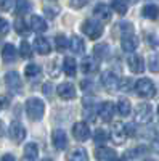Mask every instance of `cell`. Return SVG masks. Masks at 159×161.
I'll return each mask as SVG.
<instances>
[{
	"label": "cell",
	"instance_id": "8d00e7d4",
	"mask_svg": "<svg viewBox=\"0 0 159 161\" xmlns=\"http://www.w3.org/2000/svg\"><path fill=\"white\" fill-rule=\"evenodd\" d=\"M48 74H50V77H58L60 76V66H58L56 60L50 61V64H48Z\"/></svg>",
	"mask_w": 159,
	"mask_h": 161
},
{
	"label": "cell",
	"instance_id": "5b68a950",
	"mask_svg": "<svg viewBox=\"0 0 159 161\" xmlns=\"http://www.w3.org/2000/svg\"><path fill=\"white\" fill-rule=\"evenodd\" d=\"M153 119V106L150 103H141L135 110V121L140 124H148Z\"/></svg>",
	"mask_w": 159,
	"mask_h": 161
},
{
	"label": "cell",
	"instance_id": "cb8c5ba5",
	"mask_svg": "<svg viewBox=\"0 0 159 161\" xmlns=\"http://www.w3.org/2000/svg\"><path fill=\"white\" fill-rule=\"evenodd\" d=\"M39 156V147L37 143H28L24 147V158L28 161H35Z\"/></svg>",
	"mask_w": 159,
	"mask_h": 161
},
{
	"label": "cell",
	"instance_id": "e575fe53",
	"mask_svg": "<svg viewBox=\"0 0 159 161\" xmlns=\"http://www.w3.org/2000/svg\"><path fill=\"white\" fill-rule=\"evenodd\" d=\"M19 55L23 57V58H29V57H32V48H31V45L26 42H21V47H19Z\"/></svg>",
	"mask_w": 159,
	"mask_h": 161
},
{
	"label": "cell",
	"instance_id": "603a6c76",
	"mask_svg": "<svg viewBox=\"0 0 159 161\" xmlns=\"http://www.w3.org/2000/svg\"><path fill=\"white\" fill-rule=\"evenodd\" d=\"M63 69H64V73L68 74V76L74 77V76H76V73H77V68H76V60H74L72 57H66V58L63 60Z\"/></svg>",
	"mask_w": 159,
	"mask_h": 161
},
{
	"label": "cell",
	"instance_id": "52a82bcc",
	"mask_svg": "<svg viewBox=\"0 0 159 161\" xmlns=\"http://www.w3.org/2000/svg\"><path fill=\"white\" fill-rule=\"evenodd\" d=\"M8 136L13 142L19 143L26 139V129L19 121H13V123L10 124V129H8Z\"/></svg>",
	"mask_w": 159,
	"mask_h": 161
},
{
	"label": "cell",
	"instance_id": "60d3db41",
	"mask_svg": "<svg viewBox=\"0 0 159 161\" xmlns=\"http://www.w3.org/2000/svg\"><path fill=\"white\" fill-rule=\"evenodd\" d=\"M69 3H71L72 8H82V7H85L88 3V0H71Z\"/></svg>",
	"mask_w": 159,
	"mask_h": 161
},
{
	"label": "cell",
	"instance_id": "484cf974",
	"mask_svg": "<svg viewBox=\"0 0 159 161\" xmlns=\"http://www.w3.org/2000/svg\"><path fill=\"white\" fill-rule=\"evenodd\" d=\"M69 47L74 53H84L85 50V44H84V40L79 37V36H72L71 40H69Z\"/></svg>",
	"mask_w": 159,
	"mask_h": 161
},
{
	"label": "cell",
	"instance_id": "7a4b0ae2",
	"mask_svg": "<svg viewBox=\"0 0 159 161\" xmlns=\"http://www.w3.org/2000/svg\"><path fill=\"white\" fill-rule=\"evenodd\" d=\"M135 92L141 98H153L156 95V86L151 79H138L135 82Z\"/></svg>",
	"mask_w": 159,
	"mask_h": 161
},
{
	"label": "cell",
	"instance_id": "ab89813d",
	"mask_svg": "<svg viewBox=\"0 0 159 161\" xmlns=\"http://www.w3.org/2000/svg\"><path fill=\"white\" fill-rule=\"evenodd\" d=\"M8 31H10V24H8V21L3 19V18H0V36H7Z\"/></svg>",
	"mask_w": 159,
	"mask_h": 161
},
{
	"label": "cell",
	"instance_id": "2e32d148",
	"mask_svg": "<svg viewBox=\"0 0 159 161\" xmlns=\"http://www.w3.org/2000/svg\"><path fill=\"white\" fill-rule=\"evenodd\" d=\"M5 84L11 89V90H21V87H23V84H21V79H19V76H18V73H15V71H10V73H7L5 74Z\"/></svg>",
	"mask_w": 159,
	"mask_h": 161
},
{
	"label": "cell",
	"instance_id": "6da1fadb",
	"mask_svg": "<svg viewBox=\"0 0 159 161\" xmlns=\"http://www.w3.org/2000/svg\"><path fill=\"white\" fill-rule=\"evenodd\" d=\"M26 113L32 121H40L44 113H45V103L44 100L37 98V97H31L26 102Z\"/></svg>",
	"mask_w": 159,
	"mask_h": 161
},
{
	"label": "cell",
	"instance_id": "9c48e42d",
	"mask_svg": "<svg viewBox=\"0 0 159 161\" xmlns=\"http://www.w3.org/2000/svg\"><path fill=\"white\" fill-rule=\"evenodd\" d=\"M56 93L63 100H74L76 98V87L69 82H63L56 87Z\"/></svg>",
	"mask_w": 159,
	"mask_h": 161
},
{
	"label": "cell",
	"instance_id": "f35d334b",
	"mask_svg": "<svg viewBox=\"0 0 159 161\" xmlns=\"http://www.w3.org/2000/svg\"><path fill=\"white\" fill-rule=\"evenodd\" d=\"M135 84H134V80L125 77L124 80H121V90H130V89H134Z\"/></svg>",
	"mask_w": 159,
	"mask_h": 161
},
{
	"label": "cell",
	"instance_id": "8992f818",
	"mask_svg": "<svg viewBox=\"0 0 159 161\" xmlns=\"http://www.w3.org/2000/svg\"><path fill=\"white\" fill-rule=\"evenodd\" d=\"M109 137H111V140H113L116 145H121V143H124V142L127 140V137H129V136H127V129H125V126L121 123V121H117V123L113 124Z\"/></svg>",
	"mask_w": 159,
	"mask_h": 161
},
{
	"label": "cell",
	"instance_id": "83f0119b",
	"mask_svg": "<svg viewBox=\"0 0 159 161\" xmlns=\"http://www.w3.org/2000/svg\"><path fill=\"white\" fill-rule=\"evenodd\" d=\"M93 55H95V58H106L109 55V47H108V44H97L95 47H93Z\"/></svg>",
	"mask_w": 159,
	"mask_h": 161
},
{
	"label": "cell",
	"instance_id": "ffe728a7",
	"mask_svg": "<svg viewBox=\"0 0 159 161\" xmlns=\"http://www.w3.org/2000/svg\"><path fill=\"white\" fill-rule=\"evenodd\" d=\"M68 161H88V156H87V152L81 147H77V148H72L68 156H66Z\"/></svg>",
	"mask_w": 159,
	"mask_h": 161
},
{
	"label": "cell",
	"instance_id": "9a60e30c",
	"mask_svg": "<svg viewBox=\"0 0 159 161\" xmlns=\"http://www.w3.org/2000/svg\"><path fill=\"white\" fill-rule=\"evenodd\" d=\"M81 69L85 74H93L98 71V60L95 57H85L81 63Z\"/></svg>",
	"mask_w": 159,
	"mask_h": 161
},
{
	"label": "cell",
	"instance_id": "d6a6232c",
	"mask_svg": "<svg viewBox=\"0 0 159 161\" xmlns=\"http://www.w3.org/2000/svg\"><path fill=\"white\" fill-rule=\"evenodd\" d=\"M15 29H16V32H18V34L26 36V34L29 32V26H26V23H24L21 18H18V19L15 21Z\"/></svg>",
	"mask_w": 159,
	"mask_h": 161
},
{
	"label": "cell",
	"instance_id": "7402d4cb",
	"mask_svg": "<svg viewBox=\"0 0 159 161\" xmlns=\"http://www.w3.org/2000/svg\"><path fill=\"white\" fill-rule=\"evenodd\" d=\"M141 15L148 19H157L159 18V7L153 5V3H148L141 8Z\"/></svg>",
	"mask_w": 159,
	"mask_h": 161
},
{
	"label": "cell",
	"instance_id": "ba28073f",
	"mask_svg": "<svg viewBox=\"0 0 159 161\" xmlns=\"http://www.w3.org/2000/svg\"><path fill=\"white\" fill-rule=\"evenodd\" d=\"M72 136L76 140L79 142H84L90 137V129L87 126V123H82V121H79V123H76L72 126Z\"/></svg>",
	"mask_w": 159,
	"mask_h": 161
},
{
	"label": "cell",
	"instance_id": "4fadbf2b",
	"mask_svg": "<svg viewBox=\"0 0 159 161\" xmlns=\"http://www.w3.org/2000/svg\"><path fill=\"white\" fill-rule=\"evenodd\" d=\"M114 116V105L111 102H103L98 108V118L104 123H109Z\"/></svg>",
	"mask_w": 159,
	"mask_h": 161
},
{
	"label": "cell",
	"instance_id": "7bdbcfd3",
	"mask_svg": "<svg viewBox=\"0 0 159 161\" xmlns=\"http://www.w3.org/2000/svg\"><path fill=\"white\" fill-rule=\"evenodd\" d=\"M11 5H13V2H11V0H2V3H0L2 10H5V11L11 10Z\"/></svg>",
	"mask_w": 159,
	"mask_h": 161
},
{
	"label": "cell",
	"instance_id": "ee69618b",
	"mask_svg": "<svg viewBox=\"0 0 159 161\" xmlns=\"http://www.w3.org/2000/svg\"><path fill=\"white\" fill-rule=\"evenodd\" d=\"M8 105H10V98L8 97H5V95L0 97V108H7Z\"/></svg>",
	"mask_w": 159,
	"mask_h": 161
},
{
	"label": "cell",
	"instance_id": "836d02e7",
	"mask_svg": "<svg viewBox=\"0 0 159 161\" xmlns=\"http://www.w3.org/2000/svg\"><path fill=\"white\" fill-rule=\"evenodd\" d=\"M148 68L153 73H159V55H150V58H148Z\"/></svg>",
	"mask_w": 159,
	"mask_h": 161
},
{
	"label": "cell",
	"instance_id": "44dd1931",
	"mask_svg": "<svg viewBox=\"0 0 159 161\" xmlns=\"http://www.w3.org/2000/svg\"><path fill=\"white\" fill-rule=\"evenodd\" d=\"M95 156H97L98 161H108V159H111V158H114L117 155H116V152L113 148H108V147H100V148L95 150Z\"/></svg>",
	"mask_w": 159,
	"mask_h": 161
},
{
	"label": "cell",
	"instance_id": "ac0fdd59",
	"mask_svg": "<svg viewBox=\"0 0 159 161\" xmlns=\"http://www.w3.org/2000/svg\"><path fill=\"white\" fill-rule=\"evenodd\" d=\"M121 45H122V48H124L125 52H134V50H137V47H138V39H137V36H134V34L124 36Z\"/></svg>",
	"mask_w": 159,
	"mask_h": 161
},
{
	"label": "cell",
	"instance_id": "277c9868",
	"mask_svg": "<svg viewBox=\"0 0 159 161\" xmlns=\"http://www.w3.org/2000/svg\"><path fill=\"white\" fill-rule=\"evenodd\" d=\"M101 84H103L104 90L114 93L121 89V79H119L113 71H106V73L101 74Z\"/></svg>",
	"mask_w": 159,
	"mask_h": 161
},
{
	"label": "cell",
	"instance_id": "7c38bea8",
	"mask_svg": "<svg viewBox=\"0 0 159 161\" xmlns=\"http://www.w3.org/2000/svg\"><path fill=\"white\" fill-rule=\"evenodd\" d=\"M127 64L134 74H141L145 71V60L140 55H130L127 58Z\"/></svg>",
	"mask_w": 159,
	"mask_h": 161
},
{
	"label": "cell",
	"instance_id": "4316f807",
	"mask_svg": "<svg viewBox=\"0 0 159 161\" xmlns=\"http://www.w3.org/2000/svg\"><path fill=\"white\" fill-rule=\"evenodd\" d=\"M117 111H119V114L121 116H129L130 114V111H132V105H130V102H129V98H119V102H117Z\"/></svg>",
	"mask_w": 159,
	"mask_h": 161
},
{
	"label": "cell",
	"instance_id": "d6986e66",
	"mask_svg": "<svg viewBox=\"0 0 159 161\" xmlns=\"http://www.w3.org/2000/svg\"><path fill=\"white\" fill-rule=\"evenodd\" d=\"M2 57H3V61L5 63H13L18 57V52L15 48L13 44H5L3 45V50H2Z\"/></svg>",
	"mask_w": 159,
	"mask_h": 161
},
{
	"label": "cell",
	"instance_id": "f546056e",
	"mask_svg": "<svg viewBox=\"0 0 159 161\" xmlns=\"http://www.w3.org/2000/svg\"><path fill=\"white\" fill-rule=\"evenodd\" d=\"M55 47H56V50H58V52H64L66 48L69 47V40L66 39V36L58 34V36L55 37Z\"/></svg>",
	"mask_w": 159,
	"mask_h": 161
},
{
	"label": "cell",
	"instance_id": "f6af8a7d",
	"mask_svg": "<svg viewBox=\"0 0 159 161\" xmlns=\"http://www.w3.org/2000/svg\"><path fill=\"white\" fill-rule=\"evenodd\" d=\"M125 129H127V136H130V137H134V136H135V127L132 126V124L125 126Z\"/></svg>",
	"mask_w": 159,
	"mask_h": 161
},
{
	"label": "cell",
	"instance_id": "d590c367",
	"mask_svg": "<svg viewBox=\"0 0 159 161\" xmlns=\"http://www.w3.org/2000/svg\"><path fill=\"white\" fill-rule=\"evenodd\" d=\"M117 28L122 32V37L129 36V34H134V26H132V23H119Z\"/></svg>",
	"mask_w": 159,
	"mask_h": 161
},
{
	"label": "cell",
	"instance_id": "f5cc1de1",
	"mask_svg": "<svg viewBox=\"0 0 159 161\" xmlns=\"http://www.w3.org/2000/svg\"><path fill=\"white\" fill-rule=\"evenodd\" d=\"M157 116H159V106H157Z\"/></svg>",
	"mask_w": 159,
	"mask_h": 161
},
{
	"label": "cell",
	"instance_id": "30bf717a",
	"mask_svg": "<svg viewBox=\"0 0 159 161\" xmlns=\"http://www.w3.org/2000/svg\"><path fill=\"white\" fill-rule=\"evenodd\" d=\"M93 15H95V18H97L98 21H101V23H109L111 18H113L111 8H109L108 5H104V3H100V5L95 7Z\"/></svg>",
	"mask_w": 159,
	"mask_h": 161
},
{
	"label": "cell",
	"instance_id": "e0dca14e",
	"mask_svg": "<svg viewBox=\"0 0 159 161\" xmlns=\"http://www.w3.org/2000/svg\"><path fill=\"white\" fill-rule=\"evenodd\" d=\"M34 48H35L37 53H40V55H48L50 50H51V45L45 37H37L34 40Z\"/></svg>",
	"mask_w": 159,
	"mask_h": 161
},
{
	"label": "cell",
	"instance_id": "1f68e13d",
	"mask_svg": "<svg viewBox=\"0 0 159 161\" xmlns=\"http://www.w3.org/2000/svg\"><path fill=\"white\" fill-rule=\"evenodd\" d=\"M108 137L109 136L104 129H95V132H93V140L98 142V143H104L106 140H108Z\"/></svg>",
	"mask_w": 159,
	"mask_h": 161
},
{
	"label": "cell",
	"instance_id": "f907efd6",
	"mask_svg": "<svg viewBox=\"0 0 159 161\" xmlns=\"http://www.w3.org/2000/svg\"><path fill=\"white\" fill-rule=\"evenodd\" d=\"M156 150H157V153H159V140L156 142Z\"/></svg>",
	"mask_w": 159,
	"mask_h": 161
},
{
	"label": "cell",
	"instance_id": "f1b7e54d",
	"mask_svg": "<svg viewBox=\"0 0 159 161\" xmlns=\"http://www.w3.org/2000/svg\"><path fill=\"white\" fill-rule=\"evenodd\" d=\"M111 7H113V10L117 13V15H121V16H124L125 13H127V3H125V0H111Z\"/></svg>",
	"mask_w": 159,
	"mask_h": 161
},
{
	"label": "cell",
	"instance_id": "74e56055",
	"mask_svg": "<svg viewBox=\"0 0 159 161\" xmlns=\"http://www.w3.org/2000/svg\"><path fill=\"white\" fill-rule=\"evenodd\" d=\"M44 13H45L48 18H55L58 13H60V7H56V5H53V7L45 5V7H44Z\"/></svg>",
	"mask_w": 159,
	"mask_h": 161
},
{
	"label": "cell",
	"instance_id": "11a10c76",
	"mask_svg": "<svg viewBox=\"0 0 159 161\" xmlns=\"http://www.w3.org/2000/svg\"><path fill=\"white\" fill-rule=\"evenodd\" d=\"M44 161H51V159H44Z\"/></svg>",
	"mask_w": 159,
	"mask_h": 161
},
{
	"label": "cell",
	"instance_id": "9f6ffc18",
	"mask_svg": "<svg viewBox=\"0 0 159 161\" xmlns=\"http://www.w3.org/2000/svg\"><path fill=\"white\" fill-rule=\"evenodd\" d=\"M51 2H53V0H51Z\"/></svg>",
	"mask_w": 159,
	"mask_h": 161
},
{
	"label": "cell",
	"instance_id": "bcb514c9",
	"mask_svg": "<svg viewBox=\"0 0 159 161\" xmlns=\"http://www.w3.org/2000/svg\"><path fill=\"white\" fill-rule=\"evenodd\" d=\"M2 161H16V159H15V156H13V155L7 153V155H3V156H2Z\"/></svg>",
	"mask_w": 159,
	"mask_h": 161
},
{
	"label": "cell",
	"instance_id": "d4e9b609",
	"mask_svg": "<svg viewBox=\"0 0 159 161\" xmlns=\"http://www.w3.org/2000/svg\"><path fill=\"white\" fill-rule=\"evenodd\" d=\"M40 74H42V68L39 64H35V63H31V64H28L24 68V76L28 79H35Z\"/></svg>",
	"mask_w": 159,
	"mask_h": 161
},
{
	"label": "cell",
	"instance_id": "db71d44e",
	"mask_svg": "<svg viewBox=\"0 0 159 161\" xmlns=\"http://www.w3.org/2000/svg\"><path fill=\"white\" fill-rule=\"evenodd\" d=\"M130 2H137V0H130Z\"/></svg>",
	"mask_w": 159,
	"mask_h": 161
},
{
	"label": "cell",
	"instance_id": "681fc988",
	"mask_svg": "<svg viewBox=\"0 0 159 161\" xmlns=\"http://www.w3.org/2000/svg\"><path fill=\"white\" fill-rule=\"evenodd\" d=\"M108 161H121V158H117V156H114V158H111V159H108Z\"/></svg>",
	"mask_w": 159,
	"mask_h": 161
},
{
	"label": "cell",
	"instance_id": "7dc6e473",
	"mask_svg": "<svg viewBox=\"0 0 159 161\" xmlns=\"http://www.w3.org/2000/svg\"><path fill=\"white\" fill-rule=\"evenodd\" d=\"M3 132H5V127H3V123L0 121V137L3 136Z\"/></svg>",
	"mask_w": 159,
	"mask_h": 161
},
{
	"label": "cell",
	"instance_id": "4dcf8cb0",
	"mask_svg": "<svg viewBox=\"0 0 159 161\" xmlns=\"http://www.w3.org/2000/svg\"><path fill=\"white\" fill-rule=\"evenodd\" d=\"M31 8H32V5L28 2V0H18V2L15 3V10H16L18 15H24V13H28Z\"/></svg>",
	"mask_w": 159,
	"mask_h": 161
},
{
	"label": "cell",
	"instance_id": "3957f363",
	"mask_svg": "<svg viewBox=\"0 0 159 161\" xmlns=\"http://www.w3.org/2000/svg\"><path fill=\"white\" fill-rule=\"evenodd\" d=\"M81 29H82V32H84L88 39H92V40L100 39L101 34H103V26H101L100 23H97L95 19H85V21L82 23V26H81Z\"/></svg>",
	"mask_w": 159,
	"mask_h": 161
},
{
	"label": "cell",
	"instance_id": "b9f144b4",
	"mask_svg": "<svg viewBox=\"0 0 159 161\" xmlns=\"http://www.w3.org/2000/svg\"><path fill=\"white\" fill-rule=\"evenodd\" d=\"M150 45L159 53V37H156V36H150Z\"/></svg>",
	"mask_w": 159,
	"mask_h": 161
},
{
	"label": "cell",
	"instance_id": "5bb4252c",
	"mask_svg": "<svg viewBox=\"0 0 159 161\" xmlns=\"http://www.w3.org/2000/svg\"><path fill=\"white\" fill-rule=\"evenodd\" d=\"M28 26H29V29L34 31V32H45L48 29V26H47V21L40 16H37V15H32L28 21Z\"/></svg>",
	"mask_w": 159,
	"mask_h": 161
},
{
	"label": "cell",
	"instance_id": "c3c4849f",
	"mask_svg": "<svg viewBox=\"0 0 159 161\" xmlns=\"http://www.w3.org/2000/svg\"><path fill=\"white\" fill-rule=\"evenodd\" d=\"M45 92H47V95H50V84L45 86Z\"/></svg>",
	"mask_w": 159,
	"mask_h": 161
},
{
	"label": "cell",
	"instance_id": "8fae6325",
	"mask_svg": "<svg viewBox=\"0 0 159 161\" xmlns=\"http://www.w3.org/2000/svg\"><path fill=\"white\" fill-rule=\"evenodd\" d=\"M51 142H53V147H55L56 150H64L66 145H68V136H66L64 130L56 129L51 134Z\"/></svg>",
	"mask_w": 159,
	"mask_h": 161
},
{
	"label": "cell",
	"instance_id": "816d5d0a",
	"mask_svg": "<svg viewBox=\"0 0 159 161\" xmlns=\"http://www.w3.org/2000/svg\"><path fill=\"white\" fill-rule=\"evenodd\" d=\"M145 161H154V159H145Z\"/></svg>",
	"mask_w": 159,
	"mask_h": 161
}]
</instances>
